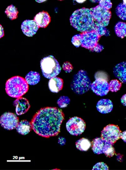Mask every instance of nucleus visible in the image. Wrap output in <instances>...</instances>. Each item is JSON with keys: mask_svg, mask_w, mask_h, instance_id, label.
I'll list each match as a JSON object with an SVG mask.
<instances>
[{"mask_svg": "<svg viewBox=\"0 0 126 170\" xmlns=\"http://www.w3.org/2000/svg\"><path fill=\"white\" fill-rule=\"evenodd\" d=\"M109 90L116 92L119 90L121 87V83L117 79L111 80L109 83Z\"/></svg>", "mask_w": 126, "mask_h": 170, "instance_id": "a878e982", "label": "nucleus"}, {"mask_svg": "<svg viewBox=\"0 0 126 170\" xmlns=\"http://www.w3.org/2000/svg\"><path fill=\"white\" fill-rule=\"evenodd\" d=\"M34 20L39 27L45 28L50 22L51 18L48 12L43 11L37 14L34 17Z\"/></svg>", "mask_w": 126, "mask_h": 170, "instance_id": "2eb2a0df", "label": "nucleus"}, {"mask_svg": "<svg viewBox=\"0 0 126 170\" xmlns=\"http://www.w3.org/2000/svg\"><path fill=\"white\" fill-rule=\"evenodd\" d=\"M95 22V26L93 31H94L100 37L102 36H107L109 35V32L105 27Z\"/></svg>", "mask_w": 126, "mask_h": 170, "instance_id": "5701e85b", "label": "nucleus"}, {"mask_svg": "<svg viewBox=\"0 0 126 170\" xmlns=\"http://www.w3.org/2000/svg\"><path fill=\"white\" fill-rule=\"evenodd\" d=\"M32 129L31 123L26 120H22L18 122L16 128L18 132L24 135L28 133Z\"/></svg>", "mask_w": 126, "mask_h": 170, "instance_id": "6ab92c4d", "label": "nucleus"}, {"mask_svg": "<svg viewBox=\"0 0 126 170\" xmlns=\"http://www.w3.org/2000/svg\"><path fill=\"white\" fill-rule=\"evenodd\" d=\"M64 117L63 112L57 108H42L32 120V129L39 135L45 138L56 136L60 132Z\"/></svg>", "mask_w": 126, "mask_h": 170, "instance_id": "f257e3e1", "label": "nucleus"}, {"mask_svg": "<svg viewBox=\"0 0 126 170\" xmlns=\"http://www.w3.org/2000/svg\"><path fill=\"white\" fill-rule=\"evenodd\" d=\"M91 84L87 72L81 70L74 76L71 84V87L76 94H82L90 89Z\"/></svg>", "mask_w": 126, "mask_h": 170, "instance_id": "20e7f679", "label": "nucleus"}, {"mask_svg": "<svg viewBox=\"0 0 126 170\" xmlns=\"http://www.w3.org/2000/svg\"><path fill=\"white\" fill-rule=\"evenodd\" d=\"M40 67L43 76L48 79L56 77L60 72L61 68L54 56L50 55L40 61Z\"/></svg>", "mask_w": 126, "mask_h": 170, "instance_id": "39448f33", "label": "nucleus"}, {"mask_svg": "<svg viewBox=\"0 0 126 170\" xmlns=\"http://www.w3.org/2000/svg\"><path fill=\"white\" fill-rule=\"evenodd\" d=\"M99 5L109 10L112 6V3L110 0H100Z\"/></svg>", "mask_w": 126, "mask_h": 170, "instance_id": "c756f323", "label": "nucleus"}, {"mask_svg": "<svg viewBox=\"0 0 126 170\" xmlns=\"http://www.w3.org/2000/svg\"><path fill=\"white\" fill-rule=\"evenodd\" d=\"M121 102L124 106H126V94L122 96L121 99Z\"/></svg>", "mask_w": 126, "mask_h": 170, "instance_id": "473e14b6", "label": "nucleus"}, {"mask_svg": "<svg viewBox=\"0 0 126 170\" xmlns=\"http://www.w3.org/2000/svg\"><path fill=\"white\" fill-rule=\"evenodd\" d=\"M97 110L102 114L108 113L111 112L113 107L112 102L108 99H101L97 103L96 105Z\"/></svg>", "mask_w": 126, "mask_h": 170, "instance_id": "dca6fc26", "label": "nucleus"}, {"mask_svg": "<svg viewBox=\"0 0 126 170\" xmlns=\"http://www.w3.org/2000/svg\"><path fill=\"white\" fill-rule=\"evenodd\" d=\"M108 167L106 164L102 162H100L96 164L93 167L92 170H108Z\"/></svg>", "mask_w": 126, "mask_h": 170, "instance_id": "c85d7f7f", "label": "nucleus"}, {"mask_svg": "<svg viewBox=\"0 0 126 170\" xmlns=\"http://www.w3.org/2000/svg\"><path fill=\"white\" fill-rule=\"evenodd\" d=\"M70 99L67 96H61L60 97L57 101L59 106L61 108L65 107L69 104Z\"/></svg>", "mask_w": 126, "mask_h": 170, "instance_id": "bb28decb", "label": "nucleus"}, {"mask_svg": "<svg viewBox=\"0 0 126 170\" xmlns=\"http://www.w3.org/2000/svg\"><path fill=\"white\" fill-rule=\"evenodd\" d=\"M25 79L28 84L35 85L40 81V75L38 72L30 71L26 75Z\"/></svg>", "mask_w": 126, "mask_h": 170, "instance_id": "aec40b11", "label": "nucleus"}, {"mask_svg": "<svg viewBox=\"0 0 126 170\" xmlns=\"http://www.w3.org/2000/svg\"><path fill=\"white\" fill-rule=\"evenodd\" d=\"M123 3L126 6V0H123Z\"/></svg>", "mask_w": 126, "mask_h": 170, "instance_id": "c9c22d12", "label": "nucleus"}, {"mask_svg": "<svg viewBox=\"0 0 126 170\" xmlns=\"http://www.w3.org/2000/svg\"><path fill=\"white\" fill-rule=\"evenodd\" d=\"M29 89L25 79L20 76H14L8 79L5 84V90L10 96L18 98L25 94Z\"/></svg>", "mask_w": 126, "mask_h": 170, "instance_id": "7ed1b4c3", "label": "nucleus"}, {"mask_svg": "<svg viewBox=\"0 0 126 170\" xmlns=\"http://www.w3.org/2000/svg\"><path fill=\"white\" fill-rule=\"evenodd\" d=\"M5 12L8 17L11 20L15 19L17 18L18 13L17 8L12 4L7 7Z\"/></svg>", "mask_w": 126, "mask_h": 170, "instance_id": "b1692460", "label": "nucleus"}, {"mask_svg": "<svg viewBox=\"0 0 126 170\" xmlns=\"http://www.w3.org/2000/svg\"><path fill=\"white\" fill-rule=\"evenodd\" d=\"M39 27L34 20H24L21 25L23 33L28 37H31L35 35Z\"/></svg>", "mask_w": 126, "mask_h": 170, "instance_id": "ddd939ff", "label": "nucleus"}, {"mask_svg": "<svg viewBox=\"0 0 126 170\" xmlns=\"http://www.w3.org/2000/svg\"><path fill=\"white\" fill-rule=\"evenodd\" d=\"M63 84V80L56 76L50 79L48 82L49 88L53 93H57L61 90Z\"/></svg>", "mask_w": 126, "mask_h": 170, "instance_id": "a211bd4d", "label": "nucleus"}, {"mask_svg": "<svg viewBox=\"0 0 126 170\" xmlns=\"http://www.w3.org/2000/svg\"><path fill=\"white\" fill-rule=\"evenodd\" d=\"M121 138L126 143V130L121 133Z\"/></svg>", "mask_w": 126, "mask_h": 170, "instance_id": "72a5a7b5", "label": "nucleus"}, {"mask_svg": "<svg viewBox=\"0 0 126 170\" xmlns=\"http://www.w3.org/2000/svg\"><path fill=\"white\" fill-rule=\"evenodd\" d=\"M116 35L118 37L123 38L126 36V23L119 22L117 23L114 28Z\"/></svg>", "mask_w": 126, "mask_h": 170, "instance_id": "4be33fe9", "label": "nucleus"}, {"mask_svg": "<svg viewBox=\"0 0 126 170\" xmlns=\"http://www.w3.org/2000/svg\"><path fill=\"white\" fill-rule=\"evenodd\" d=\"M76 148L82 151H87L91 145V142L87 139L82 138L77 140L76 142Z\"/></svg>", "mask_w": 126, "mask_h": 170, "instance_id": "412c9836", "label": "nucleus"}, {"mask_svg": "<svg viewBox=\"0 0 126 170\" xmlns=\"http://www.w3.org/2000/svg\"><path fill=\"white\" fill-rule=\"evenodd\" d=\"M115 76L123 82H126V62L117 65L113 68Z\"/></svg>", "mask_w": 126, "mask_h": 170, "instance_id": "f3484780", "label": "nucleus"}, {"mask_svg": "<svg viewBox=\"0 0 126 170\" xmlns=\"http://www.w3.org/2000/svg\"><path fill=\"white\" fill-rule=\"evenodd\" d=\"M0 123L4 128L11 130L16 128L18 123V118L13 113L6 112L0 117Z\"/></svg>", "mask_w": 126, "mask_h": 170, "instance_id": "f8f14e48", "label": "nucleus"}, {"mask_svg": "<svg viewBox=\"0 0 126 170\" xmlns=\"http://www.w3.org/2000/svg\"><path fill=\"white\" fill-rule=\"evenodd\" d=\"M121 132L119 127L109 124L104 127L101 132V138L113 144L121 138Z\"/></svg>", "mask_w": 126, "mask_h": 170, "instance_id": "1a4fd4ad", "label": "nucleus"}, {"mask_svg": "<svg viewBox=\"0 0 126 170\" xmlns=\"http://www.w3.org/2000/svg\"><path fill=\"white\" fill-rule=\"evenodd\" d=\"M71 42L76 47H78L81 45L82 40L81 34H77L72 38Z\"/></svg>", "mask_w": 126, "mask_h": 170, "instance_id": "cd10ccee", "label": "nucleus"}, {"mask_svg": "<svg viewBox=\"0 0 126 170\" xmlns=\"http://www.w3.org/2000/svg\"><path fill=\"white\" fill-rule=\"evenodd\" d=\"M66 127L70 134L77 136L84 132L86 128V124L81 118L76 116L74 117L68 121Z\"/></svg>", "mask_w": 126, "mask_h": 170, "instance_id": "9d476101", "label": "nucleus"}, {"mask_svg": "<svg viewBox=\"0 0 126 170\" xmlns=\"http://www.w3.org/2000/svg\"><path fill=\"white\" fill-rule=\"evenodd\" d=\"M90 10L95 21L104 27L108 25L111 16L109 10L99 4Z\"/></svg>", "mask_w": 126, "mask_h": 170, "instance_id": "0eeeda50", "label": "nucleus"}, {"mask_svg": "<svg viewBox=\"0 0 126 170\" xmlns=\"http://www.w3.org/2000/svg\"><path fill=\"white\" fill-rule=\"evenodd\" d=\"M116 12L119 18L126 20V6L123 3L118 5L116 9Z\"/></svg>", "mask_w": 126, "mask_h": 170, "instance_id": "393cba45", "label": "nucleus"}, {"mask_svg": "<svg viewBox=\"0 0 126 170\" xmlns=\"http://www.w3.org/2000/svg\"><path fill=\"white\" fill-rule=\"evenodd\" d=\"M103 48L104 47L102 45L98 43L96 46L93 49L92 51L100 52H101Z\"/></svg>", "mask_w": 126, "mask_h": 170, "instance_id": "2f4dec72", "label": "nucleus"}, {"mask_svg": "<svg viewBox=\"0 0 126 170\" xmlns=\"http://www.w3.org/2000/svg\"><path fill=\"white\" fill-rule=\"evenodd\" d=\"M81 35V46L92 51L98 43V41L100 37L93 31L83 33Z\"/></svg>", "mask_w": 126, "mask_h": 170, "instance_id": "9b49d317", "label": "nucleus"}, {"mask_svg": "<svg viewBox=\"0 0 126 170\" xmlns=\"http://www.w3.org/2000/svg\"><path fill=\"white\" fill-rule=\"evenodd\" d=\"M15 106V111L18 115H20L26 113L29 109L30 105L28 100L23 97L17 98L13 102Z\"/></svg>", "mask_w": 126, "mask_h": 170, "instance_id": "4468645a", "label": "nucleus"}, {"mask_svg": "<svg viewBox=\"0 0 126 170\" xmlns=\"http://www.w3.org/2000/svg\"><path fill=\"white\" fill-rule=\"evenodd\" d=\"M76 1L77 2H77L78 3H83V2H84V1H85L84 0H76Z\"/></svg>", "mask_w": 126, "mask_h": 170, "instance_id": "f704fd0d", "label": "nucleus"}, {"mask_svg": "<svg viewBox=\"0 0 126 170\" xmlns=\"http://www.w3.org/2000/svg\"><path fill=\"white\" fill-rule=\"evenodd\" d=\"M62 68L66 72L70 73L72 71L73 67L70 63L66 62L63 64L62 65Z\"/></svg>", "mask_w": 126, "mask_h": 170, "instance_id": "7c9ffc66", "label": "nucleus"}, {"mask_svg": "<svg viewBox=\"0 0 126 170\" xmlns=\"http://www.w3.org/2000/svg\"><path fill=\"white\" fill-rule=\"evenodd\" d=\"M103 76H101L99 71L97 72L95 75L96 79L91 85V89L93 92L97 95L101 96L107 94L109 91V83Z\"/></svg>", "mask_w": 126, "mask_h": 170, "instance_id": "6e6552de", "label": "nucleus"}, {"mask_svg": "<svg viewBox=\"0 0 126 170\" xmlns=\"http://www.w3.org/2000/svg\"><path fill=\"white\" fill-rule=\"evenodd\" d=\"M92 149L97 154L104 153L107 157L113 156L115 151L113 144L102 138H97L92 142Z\"/></svg>", "mask_w": 126, "mask_h": 170, "instance_id": "423d86ee", "label": "nucleus"}, {"mask_svg": "<svg viewBox=\"0 0 126 170\" xmlns=\"http://www.w3.org/2000/svg\"><path fill=\"white\" fill-rule=\"evenodd\" d=\"M71 25L84 33L93 31L95 22L90 9L82 8L75 11L70 18Z\"/></svg>", "mask_w": 126, "mask_h": 170, "instance_id": "f03ea898", "label": "nucleus"}]
</instances>
